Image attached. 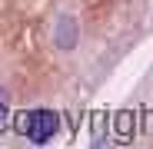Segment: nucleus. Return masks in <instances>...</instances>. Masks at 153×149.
Wrapping results in <instances>:
<instances>
[{"mask_svg":"<svg viewBox=\"0 0 153 149\" xmlns=\"http://www.w3.org/2000/svg\"><path fill=\"white\" fill-rule=\"evenodd\" d=\"M53 43H57V50H73L76 46V20L70 13L57 17V23H53Z\"/></svg>","mask_w":153,"mask_h":149,"instance_id":"nucleus-2","label":"nucleus"},{"mask_svg":"<svg viewBox=\"0 0 153 149\" xmlns=\"http://www.w3.org/2000/svg\"><path fill=\"white\" fill-rule=\"evenodd\" d=\"M7 129H10V103H7L4 90H0V136H4Z\"/></svg>","mask_w":153,"mask_h":149,"instance_id":"nucleus-3","label":"nucleus"},{"mask_svg":"<svg viewBox=\"0 0 153 149\" xmlns=\"http://www.w3.org/2000/svg\"><path fill=\"white\" fill-rule=\"evenodd\" d=\"M17 133L23 139L43 146V142H50L60 133V116L53 109H27V113L17 116Z\"/></svg>","mask_w":153,"mask_h":149,"instance_id":"nucleus-1","label":"nucleus"}]
</instances>
